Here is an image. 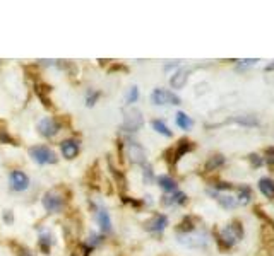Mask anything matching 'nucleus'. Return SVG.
Instances as JSON below:
<instances>
[{
  "label": "nucleus",
  "instance_id": "a878e982",
  "mask_svg": "<svg viewBox=\"0 0 274 256\" xmlns=\"http://www.w3.org/2000/svg\"><path fill=\"white\" fill-rule=\"evenodd\" d=\"M137 97H139V91H137V87L134 86L132 89L129 91V94H127V103H130V104L136 103Z\"/></svg>",
  "mask_w": 274,
  "mask_h": 256
},
{
  "label": "nucleus",
  "instance_id": "f3484780",
  "mask_svg": "<svg viewBox=\"0 0 274 256\" xmlns=\"http://www.w3.org/2000/svg\"><path fill=\"white\" fill-rule=\"evenodd\" d=\"M232 121H235V123H238V125H243V127H257V125H259L257 118L247 116V114H238V116L232 118Z\"/></svg>",
  "mask_w": 274,
  "mask_h": 256
},
{
  "label": "nucleus",
  "instance_id": "c85d7f7f",
  "mask_svg": "<svg viewBox=\"0 0 274 256\" xmlns=\"http://www.w3.org/2000/svg\"><path fill=\"white\" fill-rule=\"evenodd\" d=\"M153 180V169L149 166H144V183H149Z\"/></svg>",
  "mask_w": 274,
  "mask_h": 256
},
{
  "label": "nucleus",
  "instance_id": "72a5a7b5",
  "mask_svg": "<svg viewBox=\"0 0 274 256\" xmlns=\"http://www.w3.org/2000/svg\"><path fill=\"white\" fill-rule=\"evenodd\" d=\"M19 256H35V255H33V253L31 251H29V249H21V253H19Z\"/></svg>",
  "mask_w": 274,
  "mask_h": 256
},
{
  "label": "nucleus",
  "instance_id": "a211bd4d",
  "mask_svg": "<svg viewBox=\"0 0 274 256\" xmlns=\"http://www.w3.org/2000/svg\"><path fill=\"white\" fill-rule=\"evenodd\" d=\"M158 184L159 186L163 188L165 191H176V183H175V180H172L170 176H159L158 178Z\"/></svg>",
  "mask_w": 274,
  "mask_h": 256
},
{
  "label": "nucleus",
  "instance_id": "ddd939ff",
  "mask_svg": "<svg viewBox=\"0 0 274 256\" xmlns=\"http://www.w3.org/2000/svg\"><path fill=\"white\" fill-rule=\"evenodd\" d=\"M257 184H259V190L264 197L274 200V181L273 180H269V178H262V180H259Z\"/></svg>",
  "mask_w": 274,
  "mask_h": 256
},
{
  "label": "nucleus",
  "instance_id": "0eeeda50",
  "mask_svg": "<svg viewBox=\"0 0 274 256\" xmlns=\"http://www.w3.org/2000/svg\"><path fill=\"white\" fill-rule=\"evenodd\" d=\"M38 132L43 137H46V139H52V137H55L60 132V125L55 118H43L38 123Z\"/></svg>",
  "mask_w": 274,
  "mask_h": 256
},
{
  "label": "nucleus",
  "instance_id": "c9c22d12",
  "mask_svg": "<svg viewBox=\"0 0 274 256\" xmlns=\"http://www.w3.org/2000/svg\"><path fill=\"white\" fill-rule=\"evenodd\" d=\"M266 70H269V72H271V70H274V62L273 63H269V65H267V69Z\"/></svg>",
  "mask_w": 274,
  "mask_h": 256
},
{
  "label": "nucleus",
  "instance_id": "c756f323",
  "mask_svg": "<svg viewBox=\"0 0 274 256\" xmlns=\"http://www.w3.org/2000/svg\"><path fill=\"white\" fill-rule=\"evenodd\" d=\"M4 222H5V224H12V222H14V215H12L11 210L4 212Z\"/></svg>",
  "mask_w": 274,
  "mask_h": 256
},
{
  "label": "nucleus",
  "instance_id": "f257e3e1",
  "mask_svg": "<svg viewBox=\"0 0 274 256\" xmlns=\"http://www.w3.org/2000/svg\"><path fill=\"white\" fill-rule=\"evenodd\" d=\"M242 238H243V229L240 222H232V224H228L221 232H219V242H221L225 248L235 246Z\"/></svg>",
  "mask_w": 274,
  "mask_h": 256
},
{
  "label": "nucleus",
  "instance_id": "bb28decb",
  "mask_svg": "<svg viewBox=\"0 0 274 256\" xmlns=\"http://www.w3.org/2000/svg\"><path fill=\"white\" fill-rule=\"evenodd\" d=\"M0 144H12V146H16L14 139L9 133H5L4 130H0Z\"/></svg>",
  "mask_w": 274,
  "mask_h": 256
},
{
  "label": "nucleus",
  "instance_id": "473e14b6",
  "mask_svg": "<svg viewBox=\"0 0 274 256\" xmlns=\"http://www.w3.org/2000/svg\"><path fill=\"white\" fill-rule=\"evenodd\" d=\"M216 188H218V190H232V184H228V183H218V184H216Z\"/></svg>",
  "mask_w": 274,
  "mask_h": 256
},
{
  "label": "nucleus",
  "instance_id": "39448f33",
  "mask_svg": "<svg viewBox=\"0 0 274 256\" xmlns=\"http://www.w3.org/2000/svg\"><path fill=\"white\" fill-rule=\"evenodd\" d=\"M151 101L158 106H163V104H180V97L176 94L170 92V91L165 89H155L151 94Z\"/></svg>",
  "mask_w": 274,
  "mask_h": 256
},
{
  "label": "nucleus",
  "instance_id": "9b49d317",
  "mask_svg": "<svg viewBox=\"0 0 274 256\" xmlns=\"http://www.w3.org/2000/svg\"><path fill=\"white\" fill-rule=\"evenodd\" d=\"M60 149H62V154L65 159H74L79 154V142L78 140H63L60 144Z\"/></svg>",
  "mask_w": 274,
  "mask_h": 256
},
{
  "label": "nucleus",
  "instance_id": "dca6fc26",
  "mask_svg": "<svg viewBox=\"0 0 274 256\" xmlns=\"http://www.w3.org/2000/svg\"><path fill=\"white\" fill-rule=\"evenodd\" d=\"M194 149V144H190L189 140H180L178 142V146H176V149H175V161H178L180 157L182 156H185L187 152H190V150Z\"/></svg>",
  "mask_w": 274,
  "mask_h": 256
},
{
  "label": "nucleus",
  "instance_id": "f03ea898",
  "mask_svg": "<svg viewBox=\"0 0 274 256\" xmlns=\"http://www.w3.org/2000/svg\"><path fill=\"white\" fill-rule=\"evenodd\" d=\"M144 125V118L142 113L137 108H129V110H123V125L122 128L125 132H137L139 128Z\"/></svg>",
  "mask_w": 274,
  "mask_h": 256
},
{
  "label": "nucleus",
  "instance_id": "2eb2a0df",
  "mask_svg": "<svg viewBox=\"0 0 274 256\" xmlns=\"http://www.w3.org/2000/svg\"><path fill=\"white\" fill-rule=\"evenodd\" d=\"M187 201V195L182 193V191H175L172 197H165L163 203L165 205H183Z\"/></svg>",
  "mask_w": 274,
  "mask_h": 256
},
{
  "label": "nucleus",
  "instance_id": "7ed1b4c3",
  "mask_svg": "<svg viewBox=\"0 0 274 256\" xmlns=\"http://www.w3.org/2000/svg\"><path fill=\"white\" fill-rule=\"evenodd\" d=\"M208 234L204 231H192L185 232V234H178V242L189 248H204L208 246Z\"/></svg>",
  "mask_w": 274,
  "mask_h": 256
},
{
  "label": "nucleus",
  "instance_id": "aec40b11",
  "mask_svg": "<svg viewBox=\"0 0 274 256\" xmlns=\"http://www.w3.org/2000/svg\"><path fill=\"white\" fill-rule=\"evenodd\" d=\"M216 198H218L219 205H223L225 208H235L236 207V198L230 197V195H216Z\"/></svg>",
  "mask_w": 274,
  "mask_h": 256
},
{
  "label": "nucleus",
  "instance_id": "f8f14e48",
  "mask_svg": "<svg viewBox=\"0 0 274 256\" xmlns=\"http://www.w3.org/2000/svg\"><path fill=\"white\" fill-rule=\"evenodd\" d=\"M187 79H189V70L187 69L176 70V72L173 73L172 79H170V84H172L173 89H182V87L187 84Z\"/></svg>",
  "mask_w": 274,
  "mask_h": 256
},
{
  "label": "nucleus",
  "instance_id": "393cba45",
  "mask_svg": "<svg viewBox=\"0 0 274 256\" xmlns=\"http://www.w3.org/2000/svg\"><path fill=\"white\" fill-rule=\"evenodd\" d=\"M99 96H101V94H99L98 91H91V92H88V97H86V106H93Z\"/></svg>",
  "mask_w": 274,
  "mask_h": 256
},
{
  "label": "nucleus",
  "instance_id": "6ab92c4d",
  "mask_svg": "<svg viewBox=\"0 0 274 256\" xmlns=\"http://www.w3.org/2000/svg\"><path fill=\"white\" fill-rule=\"evenodd\" d=\"M176 125H178L182 130H189V128L194 125V121H192V118L187 116L185 113L180 111V113H176Z\"/></svg>",
  "mask_w": 274,
  "mask_h": 256
},
{
  "label": "nucleus",
  "instance_id": "cd10ccee",
  "mask_svg": "<svg viewBox=\"0 0 274 256\" xmlns=\"http://www.w3.org/2000/svg\"><path fill=\"white\" fill-rule=\"evenodd\" d=\"M249 159H250V163H252V166H254V167H259V166H262V163H264V161L260 159V157L257 156V154H250V157H249Z\"/></svg>",
  "mask_w": 274,
  "mask_h": 256
},
{
  "label": "nucleus",
  "instance_id": "7c9ffc66",
  "mask_svg": "<svg viewBox=\"0 0 274 256\" xmlns=\"http://www.w3.org/2000/svg\"><path fill=\"white\" fill-rule=\"evenodd\" d=\"M99 241H101V236H98V234H91V236H89V244H91V248H93V246L98 244Z\"/></svg>",
  "mask_w": 274,
  "mask_h": 256
},
{
  "label": "nucleus",
  "instance_id": "4468645a",
  "mask_svg": "<svg viewBox=\"0 0 274 256\" xmlns=\"http://www.w3.org/2000/svg\"><path fill=\"white\" fill-rule=\"evenodd\" d=\"M98 224L101 227L103 232H110L112 231V220H110V215L106 212V208L99 207L98 208Z\"/></svg>",
  "mask_w": 274,
  "mask_h": 256
},
{
  "label": "nucleus",
  "instance_id": "6e6552de",
  "mask_svg": "<svg viewBox=\"0 0 274 256\" xmlns=\"http://www.w3.org/2000/svg\"><path fill=\"white\" fill-rule=\"evenodd\" d=\"M127 157L132 164H142L146 166V152L137 142L127 144Z\"/></svg>",
  "mask_w": 274,
  "mask_h": 256
},
{
  "label": "nucleus",
  "instance_id": "5701e85b",
  "mask_svg": "<svg viewBox=\"0 0 274 256\" xmlns=\"http://www.w3.org/2000/svg\"><path fill=\"white\" fill-rule=\"evenodd\" d=\"M151 125H153V128H155V130H156L158 133H161V135H165V137H172V132H170V128L166 127V125L163 123V121L155 120Z\"/></svg>",
  "mask_w": 274,
  "mask_h": 256
},
{
  "label": "nucleus",
  "instance_id": "b1692460",
  "mask_svg": "<svg viewBox=\"0 0 274 256\" xmlns=\"http://www.w3.org/2000/svg\"><path fill=\"white\" fill-rule=\"evenodd\" d=\"M39 248L43 249V253L45 255H48L50 253V246H52V236L50 234H41L39 236Z\"/></svg>",
  "mask_w": 274,
  "mask_h": 256
},
{
  "label": "nucleus",
  "instance_id": "20e7f679",
  "mask_svg": "<svg viewBox=\"0 0 274 256\" xmlns=\"http://www.w3.org/2000/svg\"><path fill=\"white\" fill-rule=\"evenodd\" d=\"M28 152H29V157L38 164H55L57 161H59L55 156V152H53L52 149H48V147H45V146L29 147Z\"/></svg>",
  "mask_w": 274,
  "mask_h": 256
},
{
  "label": "nucleus",
  "instance_id": "4be33fe9",
  "mask_svg": "<svg viewBox=\"0 0 274 256\" xmlns=\"http://www.w3.org/2000/svg\"><path fill=\"white\" fill-rule=\"evenodd\" d=\"M225 164V157L223 156H213L211 159L206 163V171H215L218 169L219 166H223Z\"/></svg>",
  "mask_w": 274,
  "mask_h": 256
},
{
  "label": "nucleus",
  "instance_id": "423d86ee",
  "mask_svg": "<svg viewBox=\"0 0 274 256\" xmlns=\"http://www.w3.org/2000/svg\"><path fill=\"white\" fill-rule=\"evenodd\" d=\"M43 207L46 212H60L63 208V197L57 193L55 190L48 191L43 197Z\"/></svg>",
  "mask_w": 274,
  "mask_h": 256
},
{
  "label": "nucleus",
  "instance_id": "412c9836",
  "mask_svg": "<svg viewBox=\"0 0 274 256\" xmlns=\"http://www.w3.org/2000/svg\"><path fill=\"white\" fill-rule=\"evenodd\" d=\"M250 198H252V191H250L249 186H240L238 188V203L242 205H247L250 201Z\"/></svg>",
  "mask_w": 274,
  "mask_h": 256
},
{
  "label": "nucleus",
  "instance_id": "2f4dec72",
  "mask_svg": "<svg viewBox=\"0 0 274 256\" xmlns=\"http://www.w3.org/2000/svg\"><path fill=\"white\" fill-rule=\"evenodd\" d=\"M255 62H257L255 58H250V60H238L240 65H254V63H255Z\"/></svg>",
  "mask_w": 274,
  "mask_h": 256
},
{
  "label": "nucleus",
  "instance_id": "1a4fd4ad",
  "mask_svg": "<svg viewBox=\"0 0 274 256\" xmlns=\"http://www.w3.org/2000/svg\"><path fill=\"white\" fill-rule=\"evenodd\" d=\"M11 183H12V190L24 191V190H28V186H29V178L26 176L22 171H12Z\"/></svg>",
  "mask_w": 274,
  "mask_h": 256
},
{
  "label": "nucleus",
  "instance_id": "9d476101",
  "mask_svg": "<svg viewBox=\"0 0 274 256\" xmlns=\"http://www.w3.org/2000/svg\"><path fill=\"white\" fill-rule=\"evenodd\" d=\"M166 225H168V217H166V215H163V214H156L155 217L149 219V220L146 222L144 227L148 229V231H151V232H161Z\"/></svg>",
  "mask_w": 274,
  "mask_h": 256
},
{
  "label": "nucleus",
  "instance_id": "f704fd0d",
  "mask_svg": "<svg viewBox=\"0 0 274 256\" xmlns=\"http://www.w3.org/2000/svg\"><path fill=\"white\" fill-rule=\"evenodd\" d=\"M267 163H269V166L274 167V154H271V156L267 157Z\"/></svg>",
  "mask_w": 274,
  "mask_h": 256
}]
</instances>
